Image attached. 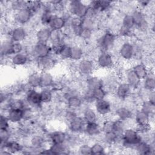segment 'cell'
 Here are the masks:
<instances>
[{"label":"cell","instance_id":"17","mask_svg":"<svg viewBox=\"0 0 155 155\" xmlns=\"http://www.w3.org/2000/svg\"><path fill=\"white\" fill-rule=\"evenodd\" d=\"M51 30L48 27H43L38 29L35 33L37 42L48 43L50 41Z\"/></svg>","mask_w":155,"mask_h":155},{"label":"cell","instance_id":"11","mask_svg":"<svg viewBox=\"0 0 155 155\" xmlns=\"http://www.w3.org/2000/svg\"><path fill=\"white\" fill-rule=\"evenodd\" d=\"M94 110L99 116H106L111 112V105L110 101L105 99L97 100L94 103Z\"/></svg>","mask_w":155,"mask_h":155},{"label":"cell","instance_id":"36","mask_svg":"<svg viewBox=\"0 0 155 155\" xmlns=\"http://www.w3.org/2000/svg\"><path fill=\"white\" fill-rule=\"evenodd\" d=\"M48 148L51 150L53 154H62L68 153V148L65 145V143H51Z\"/></svg>","mask_w":155,"mask_h":155},{"label":"cell","instance_id":"48","mask_svg":"<svg viewBox=\"0 0 155 155\" xmlns=\"http://www.w3.org/2000/svg\"><path fill=\"white\" fill-rule=\"evenodd\" d=\"M82 28H88L93 30L95 26V21L94 19L85 17L82 19Z\"/></svg>","mask_w":155,"mask_h":155},{"label":"cell","instance_id":"56","mask_svg":"<svg viewBox=\"0 0 155 155\" xmlns=\"http://www.w3.org/2000/svg\"><path fill=\"white\" fill-rule=\"evenodd\" d=\"M148 101L151 102L152 104H155V92L154 90L150 91L147 95V99Z\"/></svg>","mask_w":155,"mask_h":155},{"label":"cell","instance_id":"50","mask_svg":"<svg viewBox=\"0 0 155 155\" xmlns=\"http://www.w3.org/2000/svg\"><path fill=\"white\" fill-rule=\"evenodd\" d=\"M93 35V30L88 29V28H82L79 35L78 37H79L84 41H87L91 39Z\"/></svg>","mask_w":155,"mask_h":155},{"label":"cell","instance_id":"13","mask_svg":"<svg viewBox=\"0 0 155 155\" xmlns=\"http://www.w3.org/2000/svg\"><path fill=\"white\" fill-rule=\"evenodd\" d=\"M85 124L82 116L77 115L68 122L69 129L73 133H81L84 132Z\"/></svg>","mask_w":155,"mask_h":155},{"label":"cell","instance_id":"57","mask_svg":"<svg viewBox=\"0 0 155 155\" xmlns=\"http://www.w3.org/2000/svg\"><path fill=\"white\" fill-rule=\"evenodd\" d=\"M137 2H138V5L140 7H141L142 8H147V7H148L151 4V1L145 0V1H139Z\"/></svg>","mask_w":155,"mask_h":155},{"label":"cell","instance_id":"6","mask_svg":"<svg viewBox=\"0 0 155 155\" xmlns=\"http://www.w3.org/2000/svg\"><path fill=\"white\" fill-rule=\"evenodd\" d=\"M96 64L102 68H111L114 65V58L110 52L100 51L97 57Z\"/></svg>","mask_w":155,"mask_h":155},{"label":"cell","instance_id":"38","mask_svg":"<svg viewBox=\"0 0 155 155\" xmlns=\"http://www.w3.org/2000/svg\"><path fill=\"white\" fill-rule=\"evenodd\" d=\"M12 41L10 39L4 40L2 42L1 45V58L6 56H12L11 49H12Z\"/></svg>","mask_w":155,"mask_h":155},{"label":"cell","instance_id":"37","mask_svg":"<svg viewBox=\"0 0 155 155\" xmlns=\"http://www.w3.org/2000/svg\"><path fill=\"white\" fill-rule=\"evenodd\" d=\"M143 88L147 91H153L155 88V79L153 73L149 71L147 76L143 79Z\"/></svg>","mask_w":155,"mask_h":155},{"label":"cell","instance_id":"23","mask_svg":"<svg viewBox=\"0 0 155 155\" xmlns=\"http://www.w3.org/2000/svg\"><path fill=\"white\" fill-rule=\"evenodd\" d=\"M150 116L141 110H137L134 114V120L137 127L150 125Z\"/></svg>","mask_w":155,"mask_h":155},{"label":"cell","instance_id":"45","mask_svg":"<svg viewBox=\"0 0 155 155\" xmlns=\"http://www.w3.org/2000/svg\"><path fill=\"white\" fill-rule=\"evenodd\" d=\"M70 53H71V45L68 44H64L58 56L63 60L70 59Z\"/></svg>","mask_w":155,"mask_h":155},{"label":"cell","instance_id":"31","mask_svg":"<svg viewBox=\"0 0 155 155\" xmlns=\"http://www.w3.org/2000/svg\"><path fill=\"white\" fill-rule=\"evenodd\" d=\"M132 70L141 81L145 79L149 73V70L143 63L140 62L135 64L133 67Z\"/></svg>","mask_w":155,"mask_h":155},{"label":"cell","instance_id":"18","mask_svg":"<svg viewBox=\"0 0 155 155\" xmlns=\"http://www.w3.org/2000/svg\"><path fill=\"white\" fill-rule=\"evenodd\" d=\"M36 59L38 67L41 68V71H48L52 68L55 64V59L51 54L48 56Z\"/></svg>","mask_w":155,"mask_h":155},{"label":"cell","instance_id":"39","mask_svg":"<svg viewBox=\"0 0 155 155\" xmlns=\"http://www.w3.org/2000/svg\"><path fill=\"white\" fill-rule=\"evenodd\" d=\"M113 131L117 134H122L124 130L127 128L125 126V121L120 120L119 119H116L113 120Z\"/></svg>","mask_w":155,"mask_h":155},{"label":"cell","instance_id":"54","mask_svg":"<svg viewBox=\"0 0 155 155\" xmlns=\"http://www.w3.org/2000/svg\"><path fill=\"white\" fill-rule=\"evenodd\" d=\"M78 152H79V154L82 155L91 154V146H90L87 143H83L79 147Z\"/></svg>","mask_w":155,"mask_h":155},{"label":"cell","instance_id":"27","mask_svg":"<svg viewBox=\"0 0 155 155\" xmlns=\"http://www.w3.org/2000/svg\"><path fill=\"white\" fill-rule=\"evenodd\" d=\"M115 114L117 119L124 121L128 120L132 118L133 116L131 110L126 106H121L117 108L115 111Z\"/></svg>","mask_w":155,"mask_h":155},{"label":"cell","instance_id":"12","mask_svg":"<svg viewBox=\"0 0 155 155\" xmlns=\"http://www.w3.org/2000/svg\"><path fill=\"white\" fill-rule=\"evenodd\" d=\"M27 36L26 29L22 25H16L12 29L10 34V39L13 42H22Z\"/></svg>","mask_w":155,"mask_h":155},{"label":"cell","instance_id":"29","mask_svg":"<svg viewBox=\"0 0 155 155\" xmlns=\"http://www.w3.org/2000/svg\"><path fill=\"white\" fill-rule=\"evenodd\" d=\"M41 88H51L54 80L53 75L48 71H41Z\"/></svg>","mask_w":155,"mask_h":155},{"label":"cell","instance_id":"24","mask_svg":"<svg viewBox=\"0 0 155 155\" xmlns=\"http://www.w3.org/2000/svg\"><path fill=\"white\" fill-rule=\"evenodd\" d=\"M29 61V56L24 52L15 54L10 56V62L15 66H24Z\"/></svg>","mask_w":155,"mask_h":155},{"label":"cell","instance_id":"3","mask_svg":"<svg viewBox=\"0 0 155 155\" xmlns=\"http://www.w3.org/2000/svg\"><path fill=\"white\" fill-rule=\"evenodd\" d=\"M68 13L73 16L80 18L85 17L88 10V5L79 0H73L68 2Z\"/></svg>","mask_w":155,"mask_h":155},{"label":"cell","instance_id":"34","mask_svg":"<svg viewBox=\"0 0 155 155\" xmlns=\"http://www.w3.org/2000/svg\"><path fill=\"white\" fill-rule=\"evenodd\" d=\"M26 83L31 88H36L41 87V75L38 72H33L30 73L27 78Z\"/></svg>","mask_w":155,"mask_h":155},{"label":"cell","instance_id":"8","mask_svg":"<svg viewBox=\"0 0 155 155\" xmlns=\"http://www.w3.org/2000/svg\"><path fill=\"white\" fill-rule=\"evenodd\" d=\"M25 99L32 108H41L42 103L41 100L40 93L34 88H31L25 93Z\"/></svg>","mask_w":155,"mask_h":155},{"label":"cell","instance_id":"16","mask_svg":"<svg viewBox=\"0 0 155 155\" xmlns=\"http://www.w3.org/2000/svg\"><path fill=\"white\" fill-rule=\"evenodd\" d=\"M104 87V81L103 80L96 76L91 75L87 78L85 80V87L86 90L92 91L93 90L101 88Z\"/></svg>","mask_w":155,"mask_h":155},{"label":"cell","instance_id":"33","mask_svg":"<svg viewBox=\"0 0 155 155\" xmlns=\"http://www.w3.org/2000/svg\"><path fill=\"white\" fill-rule=\"evenodd\" d=\"M45 142V140L44 137L39 134L33 135L30 139V147L36 150H41L44 148Z\"/></svg>","mask_w":155,"mask_h":155},{"label":"cell","instance_id":"30","mask_svg":"<svg viewBox=\"0 0 155 155\" xmlns=\"http://www.w3.org/2000/svg\"><path fill=\"white\" fill-rule=\"evenodd\" d=\"M84 55V50L81 45L76 44L71 46V53L70 59L73 61L79 62L83 59Z\"/></svg>","mask_w":155,"mask_h":155},{"label":"cell","instance_id":"1","mask_svg":"<svg viewBox=\"0 0 155 155\" xmlns=\"http://www.w3.org/2000/svg\"><path fill=\"white\" fill-rule=\"evenodd\" d=\"M122 146L126 149H134L143 140L139 133L134 128H127L122 133Z\"/></svg>","mask_w":155,"mask_h":155},{"label":"cell","instance_id":"52","mask_svg":"<svg viewBox=\"0 0 155 155\" xmlns=\"http://www.w3.org/2000/svg\"><path fill=\"white\" fill-rule=\"evenodd\" d=\"M112 4H113V2L110 1H106V0L99 1V13L104 12L109 10V8L111 7Z\"/></svg>","mask_w":155,"mask_h":155},{"label":"cell","instance_id":"44","mask_svg":"<svg viewBox=\"0 0 155 155\" xmlns=\"http://www.w3.org/2000/svg\"><path fill=\"white\" fill-rule=\"evenodd\" d=\"M91 154L100 155V154H104L105 153V146L100 142H96L93 143L91 146Z\"/></svg>","mask_w":155,"mask_h":155},{"label":"cell","instance_id":"43","mask_svg":"<svg viewBox=\"0 0 155 155\" xmlns=\"http://www.w3.org/2000/svg\"><path fill=\"white\" fill-rule=\"evenodd\" d=\"M118 134L114 133V131H109L107 133H104L103 135V140L104 142L108 145L114 144Z\"/></svg>","mask_w":155,"mask_h":155},{"label":"cell","instance_id":"40","mask_svg":"<svg viewBox=\"0 0 155 155\" xmlns=\"http://www.w3.org/2000/svg\"><path fill=\"white\" fill-rule=\"evenodd\" d=\"M140 110L146 113L147 114L150 115V117H151L154 114L155 104H152L148 100H145L141 103Z\"/></svg>","mask_w":155,"mask_h":155},{"label":"cell","instance_id":"10","mask_svg":"<svg viewBox=\"0 0 155 155\" xmlns=\"http://www.w3.org/2000/svg\"><path fill=\"white\" fill-rule=\"evenodd\" d=\"M134 44L130 42H125L119 49V54L122 59L129 61L134 58Z\"/></svg>","mask_w":155,"mask_h":155},{"label":"cell","instance_id":"20","mask_svg":"<svg viewBox=\"0 0 155 155\" xmlns=\"http://www.w3.org/2000/svg\"><path fill=\"white\" fill-rule=\"evenodd\" d=\"M6 116H7L10 123L18 124L21 122L24 119L23 110L21 109H9L7 111Z\"/></svg>","mask_w":155,"mask_h":155},{"label":"cell","instance_id":"32","mask_svg":"<svg viewBox=\"0 0 155 155\" xmlns=\"http://www.w3.org/2000/svg\"><path fill=\"white\" fill-rule=\"evenodd\" d=\"M99 115L94 109L87 107L83 110L82 117L86 123L97 122Z\"/></svg>","mask_w":155,"mask_h":155},{"label":"cell","instance_id":"2","mask_svg":"<svg viewBox=\"0 0 155 155\" xmlns=\"http://www.w3.org/2000/svg\"><path fill=\"white\" fill-rule=\"evenodd\" d=\"M116 41V34L112 31L107 30L99 38L97 41V47L101 51L110 52L114 48Z\"/></svg>","mask_w":155,"mask_h":155},{"label":"cell","instance_id":"7","mask_svg":"<svg viewBox=\"0 0 155 155\" xmlns=\"http://www.w3.org/2000/svg\"><path fill=\"white\" fill-rule=\"evenodd\" d=\"M34 13L28 8L24 7L18 12H16L14 16L15 21L18 25H24L28 24L31 19Z\"/></svg>","mask_w":155,"mask_h":155},{"label":"cell","instance_id":"47","mask_svg":"<svg viewBox=\"0 0 155 155\" xmlns=\"http://www.w3.org/2000/svg\"><path fill=\"white\" fill-rule=\"evenodd\" d=\"M12 132L9 128L0 129V140L1 143H6L10 140Z\"/></svg>","mask_w":155,"mask_h":155},{"label":"cell","instance_id":"46","mask_svg":"<svg viewBox=\"0 0 155 155\" xmlns=\"http://www.w3.org/2000/svg\"><path fill=\"white\" fill-rule=\"evenodd\" d=\"M91 92H92V94L96 101L105 99L107 96V92L104 88V87L96 88V89L93 90Z\"/></svg>","mask_w":155,"mask_h":155},{"label":"cell","instance_id":"9","mask_svg":"<svg viewBox=\"0 0 155 155\" xmlns=\"http://www.w3.org/2000/svg\"><path fill=\"white\" fill-rule=\"evenodd\" d=\"M51 46L48 43L36 42L32 48V53L36 59L48 56L51 54Z\"/></svg>","mask_w":155,"mask_h":155},{"label":"cell","instance_id":"42","mask_svg":"<svg viewBox=\"0 0 155 155\" xmlns=\"http://www.w3.org/2000/svg\"><path fill=\"white\" fill-rule=\"evenodd\" d=\"M44 5V4H43V2L41 1H27V7H28L34 13V15L43 8Z\"/></svg>","mask_w":155,"mask_h":155},{"label":"cell","instance_id":"55","mask_svg":"<svg viewBox=\"0 0 155 155\" xmlns=\"http://www.w3.org/2000/svg\"><path fill=\"white\" fill-rule=\"evenodd\" d=\"M10 124V122L9 121L6 114L5 115L1 114V118H0V129L9 128Z\"/></svg>","mask_w":155,"mask_h":155},{"label":"cell","instance_id":"26","mask_svg":"<svg viewBox=\"0 0 155 155\" xmlns=\"http://www.w3.org/2000/svg\"><path fill=\"white\" fill-rule=\"evenodd\" d=\"M66 25V20L62 16H54L51 21L48 27L51 30L62 31Z\"/></svg>","mask_w":155,"mask_h":155},{"label":"cell","instance_id":"41","mask_svg":"<svg viewBox=\"0 0 155 155\" xmlns=\"http://www.w3.org/2000/svg\"><path fill=\"white\" fill-rule=\"evenodd\" d=\"M121 26L126 29L132 30L134 28V24L131 14H125L122 19Z\"/></svg>","mask_w":155,"mask_h":155},{"label":"cell","instance_id":"5","mask_svg":"<svg viewBox=\"0 0 155 155\" xmlns=\"http://www.w3.org/2000/svg\"><path fill=\"white\" fill-rule=\"evenodd\" d=\"M134 27L141 32H145L149 28V23L145 17V15L140 10H135L131 14Z\"/></svg>","mask_w":155,"mask_h":155},{"label":"cell","instance_id":"51","mask_svg":"<svg viewBox=\"0 0 155 155\" xmlns=\"http://www.w3.org/2000/svg\"><path fill=\"white\" fill-rule=\"evenodd\" d=\"M10 7H11L12 9L16 12L24 7H27V1H15L12 2Z\"/></svg>","mask_w":155,"mask_h":155},{"label":"cell","instance_id":"19","mask_svg":"<svg viewBox=\"0 0 155 155\" xmlns=\"http://www.w3.org/2000/svg\"><path fill=\"white\" fill-rule=\"evenodd\" d=\"M84 133L91 137L99 136L102 133L101 126L97 122L86 123Z\"/></svg>","mask_w":155,"mask_h":155},{"label":"cell","instance_id":"22","mask_svg":"<svg viewBox=\"0 0 155 155\" xmlns=\"http://www.w3.org/2000/svg\"><path fill=\"white\" fill-rule=\"evenodd\" d=\"M135 150L140 154H151L154 153V145L152 143H149L145 140H142L134 148Z\"/></svg>","mask_w":155,"mask_h":155},{"label":"cell","instance_id":"21","mask_svg":"<svg viewBox=\"0 0 155 155\" xmlns=\"http://www.w3.org/2000/svg\"><path fill=\"white\" fill-rule=\"evenodd\" d=\"M126 82L129 84L133 90L137 89L141 83V80L138 78L132 69L127 71L125 73Z\"/></svg>","mask_w":155,"mask_h":155},{"label":"cell","instance_id":"49","mask_svg":"<svg viewBox=\"0 0 155 155\" xmlns=\"http://www.w3.org/2000/svg\"><path fill=\"white\" fill-rule=\"evenodd\" d=\"M24 45L22 44V42H13L12 44V49H11V53L12 56L15 54L20 53L24 51Z\"/></svg>","mask_w":155,"mask_h":155},{"label":"cell","instance_id":"28","mask_svg":"<svg viewBox=\"0 0 155 155\" xmlns=\"http://www.w3.org/2000/svg\"><path fill=\"white\" fill-rule=\"evenodd\" d=\"M51 143H64L67 139V134L61 131H56L51 133L48 136Z\"/></svg>","mask_w":155,"mask_h":155},{"label":"cell","instance_id":"4","mask_svg":"<svg viewBox=\"0 0 155 155\" xmlns=\"http://www.w3.org/2000/svg\"><path fill=\"white\" fill-rule=\"evenodd\" d=\"M96 67V63L91 59L83 58L78 62L77 65V70L78 72L82 76L87 78L92 75Z\"/></svg>","mask_w":155,"mask_h":155},{"label":"cell","instance_id":"14","mask_svg":"<svg viewBox=\"0 0 155 155\" xmlns=\"http://www.w3.org/2000/svg\"><path fill=\"white\" fill-rule=\"evenodd\" d=\"M133 89L126 82H120L117 85L115 89L116 96L120 100H125L130 96Z\"/></svg>","mask_w":155,"mask_h":155},{"label":"cell","instance_id":"15","mask_svg":"<svg viewBox=\"0 0 155 155\" xmlns=\"http://www.w3.org/2000/svg\"><path fill=\"white\" fill-rule=\"evenodd\" d=\"M23 146L17 140L11 139L6 143H1V150H5L10 154H15L23 151Z\"/></svg>","mask_w":155,"mask_h":155},{"label":"cell","instance_id":"25","mask_svg":"<svg viewBox=\"0 0 155 155\" xmlns=\"http://www.w3.org/2000/svg\"><path fill=\"white\" fill-rule=\"evenodd\" d=\"M82 103V97H80L78 94H73L66 99V104L68 109L74 111L81 108Z\"/></svg>","mask_w":155,"mask_h":155},{"label":"cell","instance_id":"53","mask_svg":"<svg viewBox=\"0 0 155 155\" xmlns=\"http://www.w3.org/2000/svg\"><path fill=\"white\" fill-rule=\"evenodd\" d=\"M112 125H113V120L107 119L105 120L102 123V124L101 125L102 133H107L109 131H113Z\"/></svg>","mask_w":155,"mask_h":155},{"label":"cell","instance_id":"35","mask_svg":"<svg viewBox=\"0 0 155 155\" xmlns=\"http://www.w3.org/2000/svg\"><path fill=\"white\" fill-rule=\"evenodd\" d=\"M53 91L50 88H42L39 91L41 100L42 104L50 103L53 99Z\"/></svg>","mask_w":155,"mask_h":155}]
</instances>
